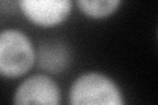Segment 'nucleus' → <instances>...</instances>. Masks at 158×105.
Wrapping results in <instances>:
<instances>
[{"instance_id": "f257e3e1", "label": "nucleus", "mask_w": 158, "mask_h": 105, "mask_svg": "<svg viewBox=\"0 0 158 105\" xmlns=\"http://www.w3.org/2000/svg\"><path fill=\"white\" fill-rule=\"evenodd\" d=\"M37 45L16 26L0 29V79L17 82L36 67Z\"/></svg>"}, {"instance_id": "f03ea898", "label": "nucleus", "mask_w": 158, "mask_h": 105, "mask_svg": "<svg viewBox=\"0 0 158 105\" xmlns=\"http://www.w3.org/2000/svg\"><path fill=\"white\" fill-rule=\"evenodd\" d=\"M70 105H125V92L120 83L100 70H86L70 83L66 93Z\"/></svg>"}, {"instance_id": "7ed1b4c3", "label": "nucleus", "mask_w": 158, "mask_h": 105, "mask_svg": "<svg viewBox=\"0 0 158 105\" xmlns=\"http://www.w3.org/2000/svg\"><path fill=\"white\" fill-rule=\"evenodd\" d=\"M12 103L16 105H61L63 91L54 75L32 71L17 80L12 92Z\"/></svg>"}, {"instance_id": "20e7f679", "label": "nucleus", "mask_w": 158, "mask_h": 105, "mask_svg": "<svg viewBox=\"0 0 158 105\" xmlns=\"http://www.w3.org/2000/svg\"><path fill=\"white\" fill-rule=\"evenodd\" d=\"M16 6L29 25L44 30L63 26L75 11L74 0H16Z\"/></svg>"}, {"instance_id": "39448f33", "label": "nucleus", "mask_w": 158, "mask_h": 105, "mask_svg": "<svg viewBox=\"0 0 158 105\" xmlns=\"http://www.w3.org/2000/svg\"><path fill=\"white\" fill-rule=\"evenodd\" d=\"M73 53L70 47L62 41H45L37 45L36 67L50 75H61L71 66Z\"/></svg>"}, {"instance_id": "423d86ee", "label": "nucleus", "mask_w": 158, "mask_h": 105, "mask_svg": "<svg viewBox=\"0 0 158 105\" xmlns=\"http://www.w3.org/2000/svg\"><path fill=\"white\" fill-rule=\"evenodd\" d=\"M124 0H74L75 11L91 21H104L120 11Z\"/></svg>"}, {"instance_id": "0eeeda50", "label": "nucleus", "mask_w": 158, "mask_h": 105, "mask_svg": "<svg viewBox=\"0 0 158 105\" xmlns=\"http://www.w3.org/2000/svg\"><path fill=\"white\" fill-rule=\"evenodd\" d=\"M0 2H6V0H0Z\"/></svg>"}]
</instances>
